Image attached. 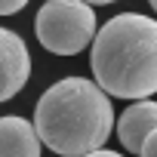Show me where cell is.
I'll return each mask as SVG.
<instances>
[{"label": "cell", "mask_w": 157, "mask_h": 157, "mask_svg": "<svg viewBox=\"0 0 157 157\" xmlns=\"http://www.w3.org/2000/svg\"><path fill=\"white\" fill-rule=\"evenodd\" d=\"M34 126L52 154L83 157L108 142L114 129V108L99 83L65 77L40 96L34 108Z\"/></svg>", "instance_id": "cell-1"}, {"label": "cell", "mask_w": 157, "mask_h": 157, "mask_svg": "<svg viewBox=\"0 0 157 157\" xmlns=\"http://www.w3.org/2000/svg\"><path fill=\"white\" fill-rule=\"evenodd\" d=\"M93 77L117 99H148L157 93V19L120 13L93 40Z\"/></svg>", "instance_id": "cell-2"}, {"label": "cell", "mask_w": 157, "mask_h": 157, "mask_svg": "<svg viewBox=\"0 0 157 157\" xmlns=\"http://www.w3.org/2000/svg\"><path fill=\"white\" fill-rule=\"evenodd\" d=\"M34 34L52 56H77L96 40V13L86 0H46L37 10Z\"/></svg>", "instance_id": "cell-3"}, {"label": "cell", "mask_w": 157, "mask_h": 157, "mask_svg": "<svg viewBox=\"0 0 157 157\" xmlns=\"http://www.w3.org/2000/svg\"><path fill=\"white\" fill-rule=\"evenodd\" d=\"M28 77H31V52L25 40L10 28H0V102L25 90Z\"/></svg>", "instance_id": "cell-4"}, {"label": "cell", "mask_w": 157, "mask_h": 157, "mask_svg": "<svg viewBox=\"0 0 157 157\" xmlns=\"http://www.w3.org/2000/svg\"><path fill=\"white\" fill-rule=\"evenodd\" d=\"M154 129H157V102L151 99H132V105L117 120V139L129 154H142Z\"/></svg>", "instance_id": "cell-5"}, {"label": "cell", "mask_w": 157, "mask_h": 157, "mask_svg": "<svg viewBox=\"0 0 157 157\" xmlns=\"http://www.w3.org/2000/svg\"><path fill=\"white\" fill-rule=\"evenodd\" d=\"M40 132L22 117H0V157H40Z\"/></svg>", "instance_id": "cell-6"}, {"label": "cell", "mask_w": 157, "mask_h": 157, "mask_svg": "<svg viewBox=\"0 0 157 157\" xmlns=\"http://www.w3.org/2000/svg\"><path fill=\"white\" fill-rule=\"evenodd\" d=\"M28 6V0H0V16H16Z\"/></svg>", "instance_id": "cell-7"}, {"label": "cell", "mask_w": 157, "mask_h": 157, "mask_svg": "<svg viewBox=\"0 0 157 157\" xmlns=\"http://www.w3.org/2000/svg\"><path fill=\"white\" fill-rule=\"evenodd\" d=\"M139 157H157V129L148 136V142H145V148H142Z\"/></svg>", "instance_id": "cell-8"}, {"label": "cell", "mask_w": 157, "mask_h": 157, "mask_svg": "<svg viewBox=\"0 0 157 157\" xmlns=\"http://www.w3.org/2000/svg\"><path fill=\"white\" fill-rule=\"evenodd\" d=\"M83 157H123V154L108 151V148H96V151H90V154H83Z\"/></svg>", "instance_id": "cell-9"}, {"label": "cell", "mask_w": 157, "mask_h": 157, "mask_svg": "<svg viewBox=\"0 0 157 157\" xmlns=\"http://www.w3.org/2000/svg\"><path fill=\"white\" fill-rule=\"evenodd\" d=\"M86 3H93V6H105V3H114V0H86Z\"/></svg>", "instance_id": "cell-10"}, {"label": "cell", "mask_w": 157, "mask_h": 157, "mask_svg": "<svg viewBox=\"0 0 157 157\" xmlns=\"http://www.w3.org/2000/svg\"><path fill=\"white\" fill-rule=\"evenodd\" d=\"M148 3H151V10H154V13H157V0H148Z\"/></svg>", "instance_id": "cell-11"}]
</instances>
